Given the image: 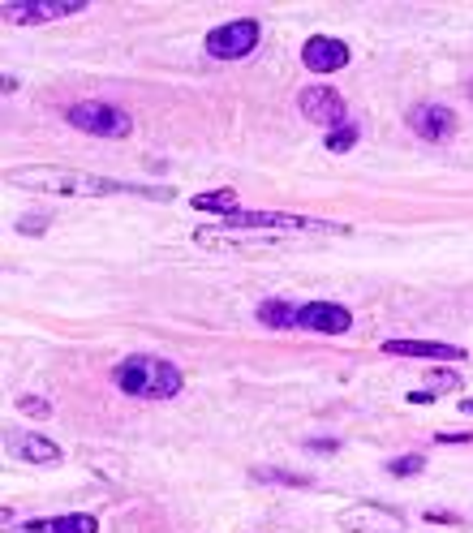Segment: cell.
<instances>
[{
  "label": "cell",
  "mask_w": 473,
  "mask_h": 533,
  "mask_svg": "<svg viewBox=\"0 0 473 533\" xmlns=\"http://www.w3.org/2000/svg\"><path fill=\"white\" fill-rule=\"evenodd\" d=\"M112 383H117L125 396H138V400H172L185 387V374L172 362H164V357L134 353L112 366Z\"/></svg>",
  "instance_id": "1"
},
{
  "label": "cell",
  "mask_w": 473,
  "mask_h": 533,
  "mask_svg": "<svg viewBox=\"0 0 473 533\" xmlns=\"http://www.w3.org/2000/svg\"><path fill=\"white\" fill-rule=\"evenodd\" d=\"M22 190H39V194H74V198H99V194H138L134 185L121 181H104L91 177V172H65V168H18L9 177Z\"/></svg>",
  "instance_id": "2"
},
{
  "label": "cell",
  "mask_w": 473,
  "mask_h": 533,
  "mask_svg": "<svg viewBox=\"0 0 473 533\" xmlns=\"http://www.w3.org/2000/svg\"><path fill=\"white\" fill-rule=\"evenodd\" d=\"M241 228H271V233H349V224H332V220H310V215H284V211H233L224 215L220 228L207 233H241Z\"/></svg>",
  "instance_id": "3"
},
{
  "label": "cell",
  "mask_w": 473,
  "mask_h": 533,
  "mask_svg": "<svg viewBox=\"0 0 473 533\" xmlns=\"http://www.w3.org/2000/svg\"><path fill=\"white\" fill-rule=\"evenodd\" d=\"M69 125L82 129V134H91V138H129L134 117L117 104H74L69 108Z\"/></svg>",
  "instance_id": "4"
},
{
  "label": "cell",
  "mask_w": 473,
  "mask_h": 533,
  "mask_svg": "<svg viewBox=\"0 0 473 533\" xmlns=\"http://www.w3.org/2000/svg\"><path fill=\"white\" fill-rule=\"evenodd\" d=\"M258 22L254 18H237V22H224L215 26V31L207 35V52L215 56V61H241V56H250L258 48Z\"/></svg>",
  "instance_id": "5"
},
{
  "label": "cell",
  "mask_w": 473,
  "mask_h": 533,
  "mask_svg": "<svg viewBox=\"0 0 473 533\" xmlns=\"http://www.w3.org/2000/svg\"><path fill=\"white\" fill-rule=\"evenodd\" d=\"M297 108H301V117L323 125L327 134L340 129V125H349V104H344L332 86H306V91L297 95Z\"/></svg>",
  "instance_id": "6"
},
{
  "label": "cell",
  "mask_w": 473,
  "mask_h": 533,
  "mask_svg": "<svg viewBox=\"0 0 473 533\" xmlns=\"http://www.w3.org/2000/svg\"><path fill=\"white\" fill-rule=\"evenodd\" d=\"M349 43H340L332 35H310L301 43V65L310 69V74H336V69L349 65Z\"/></svg>",
  "instance_id": "7"
},
{
  "label": "cell",
  "mask_w": 473,
  "mask_h": 533,
  "mask_svg": "<svg viewBox=\"0 0 473 533\" xmlns=\"http://www.w3.org/2000/svg\"><path fill=\"white\" fill-rule=\"evenodd\" d=\"M409 129L426 142H448V138H456V129H461V117L443 104H418L409 112Z\"/></svg>",
  "instance_id": "8"
},
{
  "label": "cell",
  "mask_w": 473,
  "mask_h": 533,
  "mask_svg": "<svg viewBox=\"0 0 473 533\" xmlns=\"http://www.w3.org/2000/svg\"><path fill=\"white\" fill-rule=\"evenodd\" d=\"M82 9H86V0H22V5H5V22L39 26V22H56Z\"/></svg>",
  "instance_id": "9"
},
{
  "label": "cell",
  "mask_w": 473,
  "mask_h": 533,
  "mask_svg": "<svg viewBox=\"0 0 473 533\" xmlns=\"http://www.w3.org/2000/svg\"><path fill=\"white\" fill-rule=\"evenodd\" d=\"M301 331H319V336H344L353 327V314L336 306V301H310L301 306V319H297Z\"/></svg>",
  "instance_id": "10"
},
{
  "label": "cell",
  "mask_w": 473,
  "mask_h": 533,
  "mask_svg": "<svg viewBox=\"0 0 473 533\" xmlns=\"http://www.w3.org/2000/svg\"><path fill=\"white\" fill-rule=\"evenodd\" d=\"M383 353L422 357V362H465L461 344H439V340H383Z\"/></svg>",
  "instance_id": "11"
},
{
  "label": "cell",
  "mask_w": 473,
  "mask_h": 533,
  "mask_svg": "<svg viewBox=\"0 0 473 533\" xmlns=\"http://www.w3.org/2000/svg\"><path fill=\"white\" fill-rule=\"evenodd\" d=\"M22 533H99V521L86 512H69V516H56V521H31L22 525Z\"/></svg>",
  "instance_id": "12"
},
{
  "label": "cell",
  "mask_w": 473,
  "mask_h": 533,
  "mask_svg": "<svg viewBox=\"0 0 473 533\" xmlns=\"http://www.w3.org/2000/svg\"><path fill=\"white\" fill-rule=\"evenodd\" d=\"M9 443H13V452H18L22 460H31V465H52V460H61V448L43 435H18Z\"/></svg>",
  "instance_id": "13"
},
{
  "label": "cell",
  "mask_w": 473,
  "mask_h": 533,
  "mask_svg": "<svg viewBox=\"0 0 473 533\" xmlns=\"http://www.w3.org/2000/svg\"><path fill=\"white\" fill-rule=\"evenodd\" d=\"M301 319V306H293V301H258V323H267V327H297Z\"/></svg>",
  "instance_id": "14"
},
{
  "label": "cell",
  "mask_w": 473,
  "mask_h": 533,
  "mask_svg": "<svg viewBox=\"0 0 473 533\" xmlns=\"http://www.w3.org/2000/svg\"><path fill=\"white\" fill-rule=\"evenodd\" d=\"M198 211H215V215H233L237 211V194L233 190H211V194H194Z\"/></svg>",
  "instance_id": "15"
},
{
  "label": "cell",
  "mask_w": 473,
  "mask_h": 533,
  "mask_svg": "<svg viewBox=\"0 0 473 533\" xmlns=\"http://www.w3.org/2000/svg\"><path fill=\"white\" fill-rule=\"evenodd\" d=\"M357 138H362V129H357L353 121L349 125H340V129H332L323 142H327V151H336V155H344V151H353L357 147Z\"/></svg>",
  "instance_id": "16"
},
{
  "label": "cell",
  "mask_w": 473,
  "mask_h": 533,
  "mask_svg": "<svg viewBox=\"0 0 473 533\" xmlns=\"http://www.w3.org/2000/svg\"><path fill=\"white\" fill-rule=\"evenodd\" d=\"M422 469H426V456H396V460H387V473H392V478H418Z\"/></svg>",
  "instance_id": "17"
},
{
  "label": "cell",
  "mask_w": 473,
  "mask_h": 533,
  "mask_svg": "<svg viewBox=\"0 0 473 533\" xmlns=\"http://www.w3.org/2000/svg\"><path fill=\"white\" fill-rule=\"evenodd\" d=\"M258 482H276V486H310V478H301V473H284V469H254Z\"/></svg>",
  "instance_id": "18"
},
{
  "label": "cell",
  "mask_w": 473,
  "mask_h": 533,
  "mask_svg": "<svg viewBox=\"0 0 473 533\" xmlns=\"http://www.w3.org/2000/svg\"><path fill=\"white\" fill-rule=\"evenodd\" d=\"M18 413H26V417H52V405L43 396H18Z\"/></svg>",
  "instance_id": "19"
},
{
  "label": "cell",
  "mask_w": 473,
  "mask_h": 533,
  "mask_svg": "<svg viewBox=\"0 0 473 533\" xmlns=\"http://www.w3.org/2000/svg\"><path fill=\"white\" fill-rule=\"evenodd\" d=\"M456 387H461V379H456V374L452 370H435V374H430V392H456Z\"/></svg>",
  "instance_id": "20"
},
{
  "label": "cell",
  "mask_w": 473,
  "mask_h": 533,
  "mask_svg": "<svg viewBox=\"0 0 473 533\" xmlns=\"http://www.w3.org/2000/svg\"><path fill=\"white\" fill-rule=\"evenodd\" d=\"M473 435L469 430H443V435H435V443H469Z\"/></svg>",
  "instance_id": "21"
},
{
  "label": "cell",
  "mask_w": 473,
  "mask_h": 533,
  "mask_svg": "<svg viewBox=\"0 0 473 533\" xmlns=\"http://www.w3.org/2000/svg\"><path fill=\"white\" fill-rule=\"evenodd\" d=\"M306 448H310V452H336V439H310Z\"/></svg>",
  "instance_id": "22"
},
{
  "label": "cell",
  "mask_w": 473,
  "mask_h": 533,
  "mask_svg": "<svg viewBox=\"0 0 473 533\" xmlns=\"http://www.w3.org/2000/svg\"><path fill=\"white\" fill-rule=\"evenodd\" d=\"M409 400H413V405H430V400H435V392H430V387H418V392H409Z\"/></svg>",
  "instance_id": "23"
},
{
  "label": "cell",
  "mask_w": 473,
  "mask_h": 533,
  "mask_svg": "<svg viewBox=\"0 0 473 533\" xmlns=\"http://www.w3.org/2000/svg\"><path fill=\"white\" fill-rule=\"evenodd\" d=\"M426 521H443V525H452L456 516H452V512H426Z\"/></svg>",
  "instance_id": "24"
},
{
  "label": "cell",
  "mask_w": 473,
  "mask_h": 533,
  "mask_svg": "<svg viewBox=\"0 0 473 533\" xmlns=\"http://www.w3.org/2000/svg\"><path fill=\"white\" fill-rule=\"evenodd\" d=\"M18 228H22V233H43V220H22Z\"/></svg>",
  "instance_id": "25"
},
{
  "label": "cell",
  "mask_w": 473,
  "mask_h": 533,
  "mask_svg": "<svg viewBox=\"0 0 473 533\" xmlns=\"http://www.w3.org/2000/svg\"><path fill=\"white\" fill-rule=\"evenodd\" d=\"M461 413H473V400H465V405H461Z\"/></svg>",
  "instance_id": "26"
},
{
  "label": "cell",
  "mask_w": 473,
  "mask_h": 533,
  "mask_svg": "<svg viewBox=\"0 0 473 533\" xmlns=\"http://www.w3.org/2000/svg\"><path fill=\"white\" fill-rule=\"evenodd\" d=\"M465 91H469V99H473V78H469V86H465Z\"/></svg>",
  "instance_id": "27"
}]
</instances>
